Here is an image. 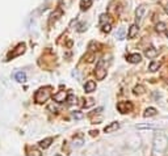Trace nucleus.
Here are the masks:
<instances>
[{"instance_id": "1", "label": "nucleus", "mask_w": 168, "mask_h": 156, "mask_svg": "<svg viewBox=\"0 0 168 156\" xmlns=\"http://www.w3.org/2000/svg\"><path fill=\"white\" fill-rule=\"evenodd\" d=\"M168 148V136L164 132H156L153 142V151L151 156H163Z\"/></svg>"}, {"instance_id": "2", "label": "nucleus", "mask_w": 168, "mask_h": 156, "mask_svg": "<svg viewBox=\"0 0 168 156\" xmlns=\"http://www.w3.org/2000/svg\"><path fill=\"white\" fill-rule=\"evenodd\" d=\"M51 96V88L50 87H45V88H40L34 94V100L38 104H43L45 101H47Z\"/></svg>"}, {"instance_id": "3", "label": "nucleus", "mask_w": 168, "mask_h": 156, "mask_svg": "<svg viewBox=\"0 0 168 156\" xmlns=\"http://www.w3.org/2000/svg\"><path fill=\"white\" fill-rule=\"evenodd\" d=\"M105 62L104 60H100L96 66V70H95V75H96L97 80H104L106 77V67H104Z\"/></svg>"}, {"instance_id": "4", "label": "nucleus", "mask_w": 168, "mask_h": 156, "mask_svg": "<svg viewBox=\"0 0 168 156\" xmlns=\"http://www.w3.org/2000/svg\"><path fill=\"white\" fill-rule=\"evenodd\" d=\"M117 109H118L120 113L125 114V113H129V111L133 110V104L130 101H120L117 104Z\"/></svg>"}, {"instance_id": "5", "label": "nucleus", "mask_w": 168, "mask_h": 156, "mask_svg": "<svg viewBox=\"0 0 168 156\" xmlns=\"http://www.w3.org/2000/svg\"><path fill=\"white\" fill-rule=\"evenodd\" d=\"M144 13H146V5H139V7L135 9V19L138 20V21H141L142 19H143V16H144Z\"/></svg>"}, {"instance_id": "6", "label": "nucleus", "mask_w": 168, "mask_h": 156, "mask_svg": "<svg viewBox=\"0 0 168 156\" xmlns=\"http://www.w3.org/2000/svg\"><path fill=\"white\" fill-rule=\"evenodd\" d=\"M142 60V55L139 54V53H134V54H130L127 57V62H130L133 64H135V63H139Z\"/></svg>"}, {"instance_id": "7", "label": "nucleus", "mask_w": 168, "mask_h": 156, "mask_svg": "<svg viewBox=\"0 0 168 156\" xmlns=\"http://www.w3.org/2000/svg\"><path fill=\"white\" fill-rule=\"evenodd\" d=\"M25 51V45L24 43H20L17 47H16V50L12 53V54H9V58H15V57H19V55H21L22 53Z\"/></svg>"}, {"instance_id": "8", "label": "nucleus", "mask_w": 168, "mask_h": 156, "mask_svg": "<svg viewBox=\"0 0 168 156\" xmlns=\"http://www.w3.org/2000/svg\"><path fill=\"white\" fill-rule=\"evenodd\" d=\"M84 91H86L87 93H91L93 91H96V83H95L93 80H88L86 83V85H84Z\"/></svg>"}, {"instance_id": "9", "label": "nucleus", "mask_w": 168, "mask_h": 156, "mask_svg": "<svg viewBox=\"0 0 168 156\" xmlns=\"http://www.w3.org/2000/svg\"><path fill=\"white\" fill-rule=\"evenodd\" d=\"M118 129H120V124H118V122H112L110 125L105 126L104 131H105V132H113V131L118 130Z\"/></svg>"}, {"instance_id": "10", "label": "nucleus", "mask_w": 168, "mask_h": 156, "mask_svg": "<svg viewBox=\"0 0 168 156\" xmlns=\"http://www.w3.org/2000/svg\"><path fill=\"white\" fill-rule=\"evenodd\" d=\"M64 100H67V94L64 93V91H60L58 93H55L54 94V101H57V102H63Z\"/></svg>"}, {"instance_id": "11", "label": "nucleus", "mask_w": 168, "mask_h": 156, "mask_svg": "<svg viewBox=\"0 0 168 156\" xmlns=\"http://www.w3.org/2000/svg\"><path fill=\"white\" fill-rule=\"evenodd\" d=\"M138 30H139V28H138V25H135V24H133L130 28H129V33H127V37L129 38H134L137 34H138Z\"/></svg>"}, {"instance_id": "12", "label": "nucleus", "mask_w": 168, "mask_h": 156, "mask_svg": "<svg viewBox=\"0 0 168 156\" xmlns=\"http://www.w3.org/2000/svg\"><path fill=\"white\" fill-rule=\"evenodd\" d=\"M51 143H53V138H46V139H43V141H41L40 143H38V146H40L42 150H46L51 146Z\"/></svg>"}, {"instance_id": "13", "label": "nucleus", "mask_w": 168, "mask_h": 156, "mask_svg": "<svg viewBox=\"0 0 168 156\" xmlns=\"http://www.w3.org/2000/svg\"><path fill=\"white\" fill-rule=\"evenodd\" d=\"M144 55H146L148 59H153V58H155L156 55H158V50H156L155 47H148L146 51H144Z\"/></svg>"}, {"instance_id": "14", "label": "nucleus", "mask_w": 168, "mask_h": 156, "mask_svg": "<svg viewBox=\"0 0 168 156\" xmlns=\"http://www.w3.org/2000/svg\"><path fill=\"white\" fill-rule=\"evenodd\" d=\"M137 129L139 130H143V129H147V130H155V129H158V126L156 125H153V124H139L135 126Z\"/></svg>"}, {"instance_id": "15", "label": "nucleus", "mask_w": 168, "mask_h": 156, "mask_svg": "<svg viewBox=\"0 0 168 156\" xmlns=\"http://www.w3.org/2000/svg\"><path fill=\"white\" fill-rule=\"evenodd\" d=\"M15 79L17 80L19 83H25L26 81V74H25V72H22V71L16 72V74H15Z\"/></svg>"}, {"instance_id": "16", "label": "nucleus", "mask_w": 168, "mask_h": 156, "mask_svg": "<svg viewBox=\"0 0 168 156\" xmlns=\"http://www.w3.org/2000/svg\"><path fill=\"white\" fill-rule=\"evenodd\" d=\"M158 114V111H156L155 108H147L146 110H144V113H143V117H146V118H148V117H154Z\"/></svg>"}, {"instance_id": "17", "label": "nucleus", "mask_w": 168, "mask_h": 156, "mask_svg": "<svg viewBox=\"0 0 168 156\" xmlns=\"http://www.w3.org/2000/svg\"><path fill=\"white\" fill-rule=\"evenodd\" d=\"M92 5V0H80V8L83 11H87Z\"/></svg>"}, {"instance_id": "18", "label": "nucleus", "mask_w": 168, "mask_h": 156, "mask_svg": "<svg viewBox=\"0 0 168 156\" xmlns=\"http://www.w3.org/2000/svg\"><path fill=\"white\" fill-rule=\"evenodd\" d=\"M160 66H161L160 62H153V63L148 66V70H150L151 72H155V71H158V70L160 68Z\"/></svg>"}, {"instance_id": "19", "label": "nucleus", "mask_w": 168, "mask_h": 156, "mask_svg": "<svg viewBox=\"0 0 168 156\" xmlns=\"http://www.w3.org/2000/svg\"><path fill=\"white\" fill-rule=\"evenodd\" d=\"M166 24L164 22H158V24H156V30H158L159 33H161V32H166Z\"/></svg>"}, {"instance_id": "20", "label": "nucleus", "mask_w": 168, "mask_h": 156, "mask_svg": "<svg viewBox=\"0 0 168 156\" xmlns=\"http://www.w3.org/2000/svg\"><path fill=\"white\" fill-rule=\"evenodd\" d=\"M124 36H125V29L124 28H121V29L118 30V33L116 34V37L118 38V40H124Z\"/></svg>"}, {"instance_id": "21", "label": "nucleus", "mask_w": 168, "mask_h": 156, "mask_svg": "<svg viewBox=\"0 0 168 156\" xmlns=\"http://www.w3.org/2000/svg\"><path fill=\"white\" fill-rule=\"evenodd\" d=\"M75 101H76V98H75L74 94H69V96H67V104L69 105H72Z\"/></svg>"}, {"instance_id": "22", "label": "nucleus", "mask_w": 168, "mask_h": 156, "mask_svg": "<svg viewBox=\"0 0 168 156\" xmlns=\"http://www.w3.org/2000/svg\"><path fill=\"white\" fill-rule=\"evenodd\" d=\"M143 92H144V88L142 85H138V87L134 88V93H135V94H142Z\"/></svg>"}, {"instance_id": "23", "label": "nucleus", "mask_w": 168, "mask_h": 156, "mask_svg": "<svg viewBox=\"0 0 168 156\" xmlns=\"http://www.w3.org/2000/svg\"><path fill=\"white\" fill-rule=\"evenodd\" d=\"M112 30V25L110 24H105L104 26H103V32L104 33H109Z\"/></svg>"}, {"instance_id": "24", "label": "nucleus", "mask_w": 168, "mask_h": 156, "mask_svg": "<svg viewBox=\"0 0 168 156\" xmlns=\"http://www.w3.org/2000/svg\"><path fill=\"white\" fill-rule=\"evenodd\" d=\"M83 146V139H76V141H74V147H80Z\"/></svg>"}, {"instance_id": "25", "label": "nucleus", "mask_w": 168, "mask_h": 156, "mask_svg": "<svg viewBox=\"0 0 168 156\" xmlns=\"http://www.w3.org/2000/svg\"><path fill=\"white\" fill-rule=\"evenodd\" d=\"M87 29V24H80L79 28H77V32H84Z\"/></svg>"}, {"instance_id": "26", "label": "nucleus", "mask_w": 168, "mask_h": 156, "mask_svg": "<svg viewBox=\"0 0 168 156\" xmlns=\"http://www.w3.org/2000/svg\"><path fill=\"white\" fill-rule=\"evenodd\" d=\"M72 115H74L75 118H82V117H83V114L79 113V111H74V113H72Z\"/></svg>"}, {"instance_id": "27", "label": "nucleus", "mask_w": 168, "mask_h": 156, "mask_svg": "<svg viewBox=\"0 0 168 156\" xmlns=\"http://www.w3.org/2000/svg\"><path fill=\"white\" fill-rule=\"evenodd\" d=\"M32 154H33L32 156H41V154H40V152H38V151H33Z\"/></svg>"}, {"instance_id": "28", "label": "nucleus", "mask_w": 168, "mask_h": 156, "mask_svg": "<svg viewBox=\"0 0 168 156\" xmlns=\"http://www.w3.org/2000/svg\"><path fill=\"white\" fill-rule=\"evenodd\" d=\"M166 34H167V37H168V30H167V32H166Z\"/></svg>"}, {"instance_id": "29", "label": "nucleus", "mask_w": 168, "mask_h": 156, "mask_svg": "<svg viewBox=\"0 0 168 156\" xmlns=\"http://www.w3.org/2000/svg\"><path fill=\"white\" fill-rule=\"evenodd\" d=\"M55 156H60V155H55Z\"/></svg>"}]
</instances>
